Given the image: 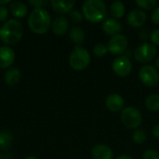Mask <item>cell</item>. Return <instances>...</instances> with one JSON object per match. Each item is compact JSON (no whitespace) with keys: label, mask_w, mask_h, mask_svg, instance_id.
Returning a JSON list of instances; mask_svg holds the SVG:
<instances>
[{"label":"cell","mask_w":159,"mask_h":159,"mask_svg":"<svg viewBox=\"0 0 159 159\" xmlns=\"http://www.w3.org/2000/svg\"><path fill=\"white\" fill-rule=\"evenodd\" d=\"M82 14L91 23L102 22L106 19L107 6L102 0H88L82 6Z\"/></svg>","instance_id":"obj_1"},{"label":"cell","mask_w":159,"mask_h":159,"mask_svg":"<svg viewBox=\"0 0 159 159\" xmlns=\"http://www.w3.org/2000/svg\"><path fill=\"white\" fill-rule=\"evenodd\" d=\"M51 18L48 10L45 8L34 9L28 18V26L32 32L43 34H46L51 26Z\"/></svg>","instance_id":"obj_2"},{"label":"cell","mask_w":159,"mask_h":159,"mask_svg":"<svg viewBox=\"0 0 159 159\" xmlns=\"http://www.w3.org/2000/svg\"><path fill=\"white\" fill-rule=\"evenodd\" d=\"M23 26L18 20L11 19L0 28V39L7 45H15L22 37Z\"/></svg>","instance_id":"obj_3"},{"label":"cell","mask_w":159,"mask_h":159,"mask_svg":"<svg viewBox=\"0 0 159 159\" xmlns=\"http://www.w3.org/2000/svg\"><path fill=\"white\" fill-rule=\"evenodd\" d=\"M90 53L82 47H75L69 57V64L75 71L85 70L90 63Z\"/></svg>","instance_id":"obj_4"},{"label":"cell","mask_w":159,"mask_h":159,"mask_svg":"<svg viewBox=\"0 0 159 159\" xmlns=\"http://www.w3.org/2000/svg\"><path fill=\"white\" fill-rule=\"evenodd\" d=\"M122 124L129 129H137L143 123V115L139 109L133 106L125 107L120 115Z\"/></svg>","instance_id":"obj_5"},{"label":"cell","mask_w":159,"mask_h":159,"mask_svg":"<svg viewBox=\"0 0 159 159\" xmlns=\"http://www.w3.org/2000/svg\"><path fill=\"white\" fill-rule=\"evenodd\" d=\"M157 54V49L156 46H154L152 43L144 42L135 48L133 57L140 63H148L156 58Z\"/></svg>","instance_id":"obj_6"},{"label":"cell","mask_w":159,"mask_h":159,"mask_svg":"<svg viewBox=\"0 0 159 159\" xmlns=\"http://www.w3.org/2000/svg\"><path fill=\"white\" fill-rule=\"evenodd\" d=\"M139 78L144 86L149 88L156 87L159 82L158 70L150 64L143 65L139 71Z\"/></svg>","instance_id":"obj_7"},{"label":"cell","mask_w":159,"mask_h":159,"mask_svg":"<svg viewBox=\"0 0 159 159\" xmlns=\"http://www.w3.org/2000/svg\"><path fill=\"white\" fill-rule=\"evenodd\" d=\"M128 46H129L128 37L123 34H119L110 38L107 45L108 52H110L113 55L123 56L125 52L128 50Z\"/></svg>","instance_id":"obj_8"},{"label":"cell","mask_w":159,"mask_h":159,"mask_svg":"<svg viewBox=\"0 0 159 159\" xmlns=\"http://www.w3.org/2000/svg\"><path fill=\"white\" fill-rule=\"evenodd\" d=\"M112 70L119 77H126L130 75L132 71V63L129 58L125 56H118L112 62Z\"/></svg>","instance_id":"obj_9"},{"label":"cell","mask_w":159,"mask_h":159,"mask_svg":"<svg viewBox=\"0 0 159 159\" xmlns=\"http://www.w3.org/2000/svg\"><path fill=\"white\" fill-rule=\"evenodd\" d=\"M105 106L112 113L122 112L125 108V100L118 93H111L105 99Z\"/></svg>","instance_id":"obj_10"},{"label":"cell","mask_w":159,"mask_h":159,"mask_svg":"<svg viewBox=\"0 0 159 159\" xmlns=\"http://www.w3.org/2000/svg\"><path fill=\"white\" fill-rule=\"evenodd\" d=\"M147 20V15L145 12L140 8L131 10L127 16V22L129 26L133 28L143 27Z\"/></svg>","instance_id":"obj_11"},{"label":"cell","mask_w":159,"mask_h":159,"mask_svg":"<svg viewBox=\"0 0 159 159\" xmlns=\"http://www.w3.org/2000/svg\"><path fill=\"white\" fill-rule=\"evenodd\" d=\"M122 28L123 26L121 22L114 18H107L102 23V29L103 33L110 36H115L121 34Z\"/></svg>","instance_id":"obj_12"},{"label":"cell","mask_w":159,"mask_h":159,"mask_svg":"<svg viewBox=\"0 0 159 159\" xmlns=\"http://www.w3.org/2000/svg\"><path fill=\"white\" fill-rule=\"evenodd\" d=\"M15 60V52L8 46L0 47V68L7 69L9 68Z\"/></svg>","instance_id":"obj_13"},{"label":"cell","mask_w":159,"mask_h":159,"mask_svg":"<svg viewBox=\"0 0 159 159\" xmlns=\"http://www.w3.org/2000/svg\"><path fill=\"white\" fill-rule=\"evenodd\" d=\"M91 157L92 159H114V152L107 144L100 143L93 146Z\"/></svg>","instance_id":"obj_14"},{"label":"cell","mask_w":159,"mask_h":159,"mask_svg":"<svg viewBox=\"0 0 159 159\" xmlns=\"http://www.w3.org/2000/svg\"><path fill=\"white\" fill-rule=\"evenodd\" d=\"M75 2L72 0H51L50 5L53 10L59 14L70 13L75 7Z\"/></svg>","instance_id":"obj_15"},{"label":"cell","mask_w":159,"mask_h":159,"mask_svg":"<svg viewBox=\"0 0 159 159\" xmlns=\"http://www.w3.org/2000/svg\"><path fill=\"white\" fill-rule=\"evenodd\" d=\"M51 29L56 35H63L69 30V21L64 16H59L52 21Z\"/></svg>","instance_id":"obj_16"},{"label":"cell","mask_w":159,"mask_h":159,"mask_svg":"<svg viewBox=\"0 0 159 159\" xmlns=\"http://www.w3.org/2000/svg\"><path fill=\"white\" fill-rule=\"evenodd\" d=\"M11 14L16 18H24L28 13V7L23 2L14 1L9 6Z\"/></svg>","instance_id":"obj_17"},{"label":"cell","mask_w":159,"mask_h":159,"mask_svg":"<svg viewBox=\"0 0 159 159\" xmlns=\"http://www.w3.org/2000/svg\"><path fill=\"white\" fill-rule=\"evenodd\" d=\"M21 73L20 71L16 67H11L7 69V71L5 74V82L7 85L12 87L18 84V82L20 80Z\"/></svg>","instance_id":"obj_18"},{"label":"cell","mask_w":159,"mask_h":159,"mask_svg":"<svg viewBox=\"0 0 159 159\" xmlns=\"http://www.w3.org/2000/svg\"><path fill=\"white\" fill-rule=\"evenodd\" d=\"M69 37L76 47H80L85 42V33L79 26H74L69 30Z\"/></svg>","instance_id":"obj_19"},{"label":"cell","mask_w":159,"mask_h":159,"mask_svg":"<svg viewBox=\"0 0 159 159\" xmlns=\"http://www.w3.org/2000/svg\"><path fill=\"white\" fill-rule=\"evenodd\" d=\"M125 11H126L125 5L121 1H115L110 6V13L114 19L118 20L122 18L125 15Z\"/></svg>","instance_id":"obj_20"},{"label":"cell","mask_w":159,"mask_h":159,"mask_svg":"<svg viewBox=\"0 0 159 159\" xmlns=\"http://www.w3.org/2000/svg\"><path fill=\"white\" fill-rule=\"evenodd\" d=\"M145 107L154 113L159 112V94L157 93H154L149 95L146 99H145Z\"/></svg>","instance_id":"obj_21"},{"label":"cell","mask_w":159,"mask_h":159,"mask_svg":"<svg viewBox=\"0 0 159 159\" xmlns=\"http://www.w3.org/2000/svg\"><path fill=\"white\" fill-rule=\"evenodd\" d=\"M13 143V137L7 131L0 132V149L7 150L11 147Z\"/></svg>","instance_id":"obj_22"},{"label":"cell","mask_w":159,"mask_h":159,"mask_svg":"<svg viewBox=\"0 0 159 159\" xmlns=\"http://www.w3.org/2000/svg\"><path fill=\"white\" fill-rule=\"evenodd\" d=\"M135 4L142 10H154L157 7V0H136Z\"/></svg>","instance_id":"obj_23"},{"label":"cell","mask_w":159,"mask_h":159,"mask_svg":"<svg viewBox=\"0 0 159 159\" xmlns=\"http://www.w3.org/2000/svg\"><path fill=\"white\" fill-rule=\"evenodd\" d=\"M132 140L137 144H143L147 140V134L143 129H137L132 133Z\"/></svg>","instance_id":"obj_24"},{"label":"cell","mask_w":159,"mask_h":159,"mask_svg":"<svg viewBox=\"0 0 159 159\" xmlns=\"http://www.w3.org/2000/svg\"><path fill=\"white\" fill-rule=\"evenodd\" d=\"M92 53L96 57H103L108 53V48L103 43H98L96 44L92 48Z\"/></svg>","instance_id":"obj_25"},{"label":"cell","mask_w":159,"mask_h":159,"mask_svg":"<svg viewBox=\"0 0 159 159\" xmlns=\"http://www.w3.org/2000/svg\"><path fill=\"white\" fill-rule=\"evenodd\" d=\"M69 19L70 20L75 23V24H78V23H81L84 20V16L82 14V12L78 11V10H72L70 13H69Z\"/></svg>","instance_id":"obj_26"},{"label":"cell","mask_w":159,"mask_h":159,"mask_svg":"<svg viewBox=\"0 0 159 159\" xmlns=\"http://www.w3.org/2000/svg\"><path fill=\"white\" fill-rule=\"evenodd\" d=\"M143 159H159V153L155 149H148L143 153Z\"/></svg>","instance_id":"obj_27"},{"label":"cell","mask_w":159,"mask_h":159,"mask_svg":"<svg viewBox=\"0 0 159 159\" xmlns=\"http://www.w3.org/2000/svg\"><path fill=\"white\" fill-rule=\"evenodd\" d=\"M150 40L154 46H159V29H155L150 34Z\"/></svg>","instance_id":"obj_28"},{"label":"cell","mask_w":159,"mask_h":159,"mask_svg":"<svg viewBox=\"0 0 159 159\" xmlns=\"http://www.w3.org/2000/svg\"><path fill=\"white\" fill-rule=\"evenodd\" d=\"M151 20H152V22H154V24L159 25V6L157 7L154 10H152Z\"/></svg>","instance_id":"obj_29"},{"label":"cell","mask_w":159,"mask_h":159,"mask_svg":"<svg viewBox=\"0 0 159 159\" xmlns=\"http://www.w3.org/2000/svg\"><path fill=\"white\" fill-rule=\"evenodd\" d=\"M28 3H29L33 7H34V9H35V8H41L42 6L48 4L47 1H42V0H30V1H28Z\"/></svg>","instance_id":"obj_30"},{"label":"cell","mask_w":159,"mask_h":159,"mask_svg":"<svg viewBox=\"0 0 159 159\" xmlns=\"http://www.w3.org/2000/svg\"><path fill=\"white\" fill-rule=\"evenodd\" d=\"M8 17V10L6 6H0V21H5Z\"/></svg>","instance_id":"obj_31"},{"label":"cell","mask_w":159,"mask_h":159,"mask_svg":"<svg viewBox=\"0 0 159 159\" xmlns=\"http://www.w3.org/2000/svg\"><path fill=\"white\" fill-rule=\"evenodd\" d=\"M152 134L155 138H157V140H159V124L156 125L153 129H152Z\"/></svg>","instance_id":"obj_32"},{"label":"cell","mask_w":159,"mask_h":159,"mask_svg":"<svg viewBox=\"0 0 159 159\" xmlns=\"http://www.w3.org/2000/svg\"><path fill=\"white\" fill-rule=\"evenodd\" d=\"M115 159H133L129 155H126V154H124V155H120V156H118V157H116Z\"/></svg>","instance_id":"obj_33"},{"label":"cell","mask_w":159,"mask_h":159,"mask_svg":"<svg viewBox=\"0 0 159 159\" xmlns=\"http://www.w3.org/2000/svg\"><path fill=\"white\" fill-rule=\"evenodd\" d=\"M7 4H11L10 0H4V1H0V6H5Z\"/></svg>","instance_id":"obj_34"},{"label":"cell","mask_w":159,"mask_h":159,"mask_svg":"<svg viewBox=\"0 0 159 159\" xmlns=\"http://www.w3.org/2000/svg\"><path fill=\"white\" fill-rule=\"evenodd\" d=\"M156 68L159 71V57H157L156 60Z\"/></svg>","instance_id":"obj_35"},{"label":"cell","mask_w":159,"mask_h":159,"mask_svg":"<svg viewBox=\"0 0 159 159\" xmlns=\"http://www.w3.org/2000/svg\"><path fill=\"white\" fill-rule=\"evenodd\" d=\"M25 159H37L35 157H33V156H30V157H27Z\"/></svg>","instance_id":"obj_36"},{"label":"cell","mask_w":159,"mask_h":159,"mask_svg":"<svg viewBox=\"0 0 159 159\" xmlns=\"http://www.w3.org/2000/svg\"><path fill=\"white\" fill-rule=\"evenodd\" d=\"M0 157H1V156H0Z\"/></svg>","instance_id":"obj_37"}]
</instances>
